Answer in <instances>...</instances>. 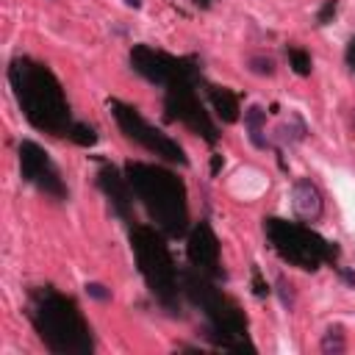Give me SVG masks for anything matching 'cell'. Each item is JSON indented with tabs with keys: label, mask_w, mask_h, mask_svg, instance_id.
Instances as JSON below:
<instances>
[{
	"label": "cell",
	"mask_w": 355,
	"mask_h": 355,
	"mask_svg": "<svg viewBox=\"0 0 355 355\" xmlns=\"http://www.w3.org/2000/svg\"><path fill=\"white\" fill-rule=\"evenodd\" d=\"M191 3H194L197 8H211V6H214V0H191Z\"/></svg>",
	"instance_id": "obj_28"
},
{
	"label": "cell",
	"mask_w": 355,
	"mask_h": 355,
	"mask_svg": "<svg viewBox=\"0 0 355 355\" xmlns=\"http://www.w3.org/2000/svg\"><path fill=\"white\" fill-rule=\"evenodd\" d=\"M69 141L78 144V147H94L97 144V130L89 122H78L75 119V125L69 130Z\"/></svg>",
	"instance_id": "obj_18"
},
{
	"label": "cell",
	"mask_w": 355,
	"mask_h": 355,
	"mask_svg": "<svg viewBox=\"0 0 355 355\" xmlns=\"http://www.w3.org/2000/svg\"><path fill=\"white\" fill-rule=\"evenodd\" d=\"M125 6H130V8H139V6H141V0H125Z\"/></svg>",
	"instance_id": "obj_29"
},
{
	"label": "cell",
	"mask_w": 355,
	"mask_h": 355,
	"mask_svg": "<svg viewBox=\"0 0 355 355\" xmlns=\"http://www.w3.org/2000/svg\"><path fill=\"white\" fill-rule=\"evenodd\" d=\"M222 166H225V158L222 155H211V175H219Z\"/></svg>",
	"instance_id": "obj_27"
},
{
	"label": "cell",
	"mask_w": 355,
	"mask_h": 355,
	"mask_svg": "<svg viewBox=\"0 0 355 355\" xmlns=\"http://www.w3.org/2000/svg\"><path fill=\"white\" fill-rule=\"evenodd\" d=\"M6 78L31 128H36L39 133L55 136V139H69V130L75 125L69 100L64 94L61 80L47 64L31 55H17L8 61Z\"/></svg>",
	"instance_id": "obj_1"
},
{
	"label": "cell",
	"mask_w": 355,
	"mask_h": 355,
	"mask_svg": "<svg viewBox=\"0 0 355 355\" xmlns=\"http://www.w3.org/2000/svg\"><path fill=\"white\" fill-rule=\"evenodd\" d=\"M250 72H255V75H275V61L269 58V55H250Z\"/></svg>",
	"instance_id": "obj_20"
},
{
	"label": "cell",
	"mask_w": 355,
	"mask_h": 355,
	"mask_svg": "<svg viewBox=\"0 0 355 355\" xmlns=\"http://www.w3.org/2000/svg\"><path fill=\"white\" fill-rule=\"evenodd\" d=\"M25 313L39 341L53 355H92L94 333L83 311L69 294L53 286H36L28 291Z\"/></svg>",
	"instance_id": "obj_2"
},
{
	"label": "cell",
	"mask_w": 355,
	"mask_h": 355,
	"mask_svg": "<svg viewBox=\"0 0 355 355\" xmlns=\"http://www.w3.org/2000/svg\"><path fill=\"white\" fill-rule=\"evenodd\" d=\"M275 286H277V297H280V305L291 311V308H294V286H291V283H288L283 275L277 277V283H275Z\"/></svg>",
	"instance_id": "obj_21"
},
{
	"label": "cell",
	"mask_w": 355,
	"mask_h": 355,
	"mask_svg": "<svg viewBox=\"0 0 355 355\" xmlns=\"http://www.w3.org/2000/svg\"><path fill=\"white\" fill-rule=\"evenodd\" d=\"M180 291L183 300L200 311L202 316V336L211 341L216 349H230V352H255V344L250 341L247 333V316L241 305L227 297L219 288V280L197 272L194 266L180 272Z\"/></svg>",
	"instance_id": "obj_3"
},
{
	"label": "cell",
	"mask_w": 355,
	"mask_h": 355,
	"mask_svg": "<svg viewBox=\"0 0 355 355\" xmlns=\"http://www.w3.org/2000/svg\"><path fill=\"white\" fill-rule=\"evenodd\" d=\"M108 111H111V116H114L119 133H122L128 141L139 144L141 150H147V153H153L155 158H164V161H169V164H178V166H186V164H189L186 150H183L169 133H164V130H158L155 125H150V122L141 116V111H139L136 105H128V103H122V100H108Z\"/></svg>",
	"instance_id": "obj_7"
},
{
	"label": "cell",
	"mask_w": 355,
	"mask_h": 355,
	"mask_svg": "<svg viewBox=\"0 0 355 355\" xmlns=\"http://www.w3.org/2000/svg\"><path fill=\"white\" fill-rule=\"evenodd\" d=\"M263 236L269 241V247L291 266L302 269V272H316L324 263L338 261L341 247L330 239H324L322 233H316L313 227L294 222V219H280V216H266L263 219Z\"/></svg>",
	"instance_id": "obj_6"
},
{
	"label": "cell",
	"mask_w": 355,
	"mask_h": 355,
	"mask_svg": "<svg viewBox=\"0 0 355 355\" xmlns=\"http://www.w3.org/2000/svg\"><path fill=\"white\" fill-rule=\"evenodd\" d=\"M305 136H308V125L302 122L300 114L291 116V125H280V128H277V139H280V141H288V144L302 141Z\"/></svg>",
	"instance_id": "obj_17"
},
{
	"label": "cell",
	"mask_w": 355,
	"mask_h": 355,
	"mask_svg": "<svg viewBox=\"0 0 355 355\" xmlns=\"http://www.w3.org/2000/svg\"><path fill=\"white\" fill-rule=\"evenodd\" d=\"M263 125H266V111H263L261 105H250V108L244 111V128H247V136H250L252 147H258V150L272 147L269 139L263 136Z\"/></svg>",
	"instance_id": "obj_15"
},
{
	"label": "cell",
	"mask_w": 355,
	"mask_h": 355,
	"mask_svg": "<svg viewBox=\"0 0 355 355\" xmlns=\"http://www.w3.org/2000/svg\"><path fill=\"white\" fill-rule=\"evenodd\" d=\"M202 89H205V97H208L214 114H216L225 125H230V122H236V119L241 116L239 94H236L233 89H227V86H216V83H208V80L202 83Z\"/></svg>",
	"instance_id": "obj_14"
},
{
	"label": "cell",
	"mask_w": 355,
	"mask_h": 355,
	"mask_svg": "<svg viewBox=\"0 0 355 355\" xmlns=\"http://www.w3.org/2000/svg\"><path fill=\"white\" fill-rule=\"evenodd\" d=\"M128 241H130L136 269H139L144 286L150 288V294L155 297V302L166 313L180 316V305H183L180 272H178L175 258L169 252L166 236L153 222L150 225L133 222V225H128Z\"/></svg>",
	"instance_id": "obj_5"
},
{
	"label": "cell",
	"mask_w": 355,
	"mask_h": 355,
	"mask_svg": "<svg viewBox=\"0 0 355 355\" xmlns=\"http://www.w3.org/2000/svg\"><path fill=\"white\" fill-rule=\"evenodd\" d=\"M252 294L258 297V300H263V297H269L272 294V288H269V283L263 280V275H261V266H252Z\"/></svg>",
	"instance_id": "obj_22"
},
{
	"label": "cell",
	"mask_w": 355,
	"mask_h": 355,
	"mask_svg": "<svg viewBox=\"0 0 355 355\" xmlns=\"http://www.w3.org/2000/svg\"><path fill=\"white\" fill-rule=\"evenodd\" d=\"M319 349L327 352V355H333V352H344V349H347L344 330H341L338 324H336V327H327L324 336H322V341H319Z\"/></svg>",
	"instance_id": "obj_19"
},
{
	"label": "cell",
	"mask_w": 355,
	"mask_h": 355,
	"mask_svg": "<svg viewBox=\"0 0 355 355\" xmlns=\"http://www.w3.org/2000/svg\"><path fill=\"white\" fill-rule=\"evenodd\" d=\"M125 175L136 202L144 208L150 222L166 239H180L189 233L191 227L189 191H186V183L172 169L161 164H147V161H128Z\"/></svg>",
	"instance_id": "obj_4"
},
{
	"label": "cell",
	"mask_w": 355,
	"mask_h": 355,
	"mask_svg": "<svg viewBox=\"0 0 355 355\" xmlns=\"http://www.w3.org/2000/svg\"><path fill=\"white\" fill-rule=\"evenodd\" d=\"M336 11H338V0H324V3L319 6V11H316V25L322 28V25H327V22H333V17H336Z\"/></svg>",
	"instance_id": "obj_23"
},
{
	"label": "cell",
	"mask_w": 355,
	"mask_h": 355,
	"mask_svg": "<svg viewBox=\"0 0 355 355\" xmlns=\"http://www.w3.org/2000/svg\"><path fill=\"white\" fill-rule=\"evenodd\" d=\"M352 128H355V114H352Z\"/></svg>",
	"instance_id": "obj_30"
},
{
	"label": "cell",
	"mask_w": 355,
	"mask_h": 355,
	"mask_svg": "<svg viewBox=\"0 0 355 355\" xmlns=\"http://www.w3.org/2000/svg\"><path fill=\"white\" fill-rule=\"evenodd\" d=\"M83 288H86V294H89L92 300H97V302H108V300H111V288H105L103 283H86Z\"/></svg>",
	"instance_id": "obj_24"
},
{
	"label": "cell",
	"mask_w": 355,
	"mask_h": 355,
	"mask_svg": "<svg viewBox=\"0 0 355 355\" xmlns=\"http://www.w3.org/2000/svg\"><path fill=\"white\" fill-rule=\"evenodd\" d=\"M286 55H288V67L297 72V75H311V69H313V64H311V53L308 50H302V47H297V44H288L286 47Z\"/></svg>",
	"instance_id": "obj_16"
},
{
	"label": "cell",
	"mask_w": 355,
	"mask_h": 355,
	"mask_svg": "<svg viewBox=\"0 0 355 355\" xmlns=\"http://www.w3.org/2000/svg\"><path fill=\"white\" fill-rule=\"evenodd\" d=\"M186 258L197 272H202V275H208L219 283L227 280V272L222 266L219 239H216L214 227L205 219H200L189 227V233H186Z\"/></svg>",
	"instance_id": "obj_11"
},
{
	"label": "cell",
	"mask_w": 355,
	"mask_h": 355,
	"mask_svg": "<svg viewBox=\"0 0 355 355\" xmlns=\"http://www.w3.org/2000/svg\"><path fill=\"white\" fill-rule=\"evenodd\" d=\"M344 61H347V67H349V72L355 75V36L347 42V50H344Z\"/></svg>",
	"instance_id": "obj_26"
},
{
	"label": "cell",
	"mask_w": 355,
	"mask_h": 355,
	"mask_svg": "<svg viewBox=\"0 0 355 355\" xmlns=\"http://www.w3.org/2000/svg\"><path fill=\"white\" fill-rule=\"evenodd\" d=\"M202 83H205V78L202 80H178V83L166 86L164 89V119L186 125L191 133H197L205 144L214 147L219 141V128L197 94V86H202Z\"/></svg>",
	"instance_id": "obj_9"
},
{
	"label": "cell",
	"mask_w": 355,
	"mask_h": 355,
	"mask_svg": "<svg viewBox=\"0 0 355 355\" xmlns=\"http://www.w3.org/2000/svg\"><path fill=\"white\" fill-rule=\"evenodd\" d=\"M291 205L302 222H316L324 214V197L311 178H297L291 183Z\"/></svg>",
	"instance_id": "obj_13"
},
{
	"label": "cell",
	"mask_w": 355,
	"mask_h": 355,
	"mask_svg": "<svg viewBox=\"0 0 355 355\" xmlns=\"http://www.w3.org/2000/svg\"><path fill=\"white\" fill-rule=\"evenodd\" d=\"M130 69L153 86H172L178 80H202V64L197 55H172L153 44H133L128 53Z\"/></svg>",
	"instance_id": "obj_8"
},
{
	"label": "cell",
	"mask_w": 355,
	"mask_h": 355,
	"mask_svg": "<svg viewBox=\"0 0 355 355\" xmlns=\"http://www.w3.org/2000/svg\"><path fill=\"white\" fill-rule=\"evenodd\" d=\"M17 161H19V175H22L25 183H31L33 189H39L42 194H47L58 202L69 197V189H67L58 166L53 164L50 153L42 144H36L31 139H22L17 144Z\"/></svg>",
	"instance_id": "obj_10"
},
{
	"label": "cell",
	"mask_w": 355,
	"mask_h": 355,
	"mask_svg": "<svg viewBox=\"0 0 355 355\" xmlns=\"http://www.w3.org/2000/svg\"><path fill=\"white\" fill-rule=\"evenodd\" d=\"M336 275H338L341 283H347L349 288H355V272H352V269H347V266H336Z\"/></svg>",
	"instance_id": "obj_25"
},
{
	"label": "cell",
	"mask_w": 355,
	"mask_h": 355,
	"mask_svg": "<svg viewBox=\"0 0 355 355\" xmlns=\"http://www.w3.org/2000/svg\"><path fill=\"white\" fill-rule=\"evenodd\" d=\"M97 189L103 191V197L108 200V205H111V211H114V216H119L125 225H133L130 222V211H133V189H130V183H128V175H125V169H119V166H114L111 161H103V166L97 169Z\"/></svg>",
	"instance_id": "obj_12"
}]
</instances>
